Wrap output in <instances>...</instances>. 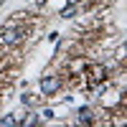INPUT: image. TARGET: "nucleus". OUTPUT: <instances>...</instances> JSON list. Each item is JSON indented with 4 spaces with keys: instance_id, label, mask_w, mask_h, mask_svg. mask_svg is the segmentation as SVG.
I'll use <instances>...</instances> for the list:
<instances>
[{
    "instance_id": "1",
    "label": "nucleus",
    "mask_w": 127,
    "mask_h": 127,
    "mask_svg": "<svg viewBox=\"0 0 127 127\" xmlns=\"http://www.w3.org/2000/svg\"><path fill=\"white\" fill-rule=\"evenodd\" d=\"M20 38H23V31H20L15 23H8L3 31H0V41H3V43H8V46L20 43Z\"/></svg>"
},
{
    "instance_id": "3",
    "label": "nucleus",
    "mask_w": 127,
    "mask_h": 127,
    "mask_svg": "<svg viewBox=\"0 0 127 127\" xmlns=\"http://www.w3.org/2000/svg\"><path fill=\"white\" fill-rule=\"evenodd\" d=\"M89 74H92V84H99L104 76H107V69H104L102 64H94V66L89 69Z\"/></svg>"
},
{
    "instance_id": "8",
    "label": "nucleus",
    "mask_w": 127,
    "mask_h": 127,
    "mask_svg": "<svg viewBox=\"0 0 127 127\" xmlns=\"http://www.w3.org/2000/svg\"><path fill=\"white\" fill-rule=\"evenodd\" d=\"M69 3H71V5H74V3H79V0H69Z\"/></svg>"
},
{
    "instance_id": "4",
    "label": "nucleus",
    "mask_w": 127,
    "mask_h": 127,
    "mask_svg": "<svg viewBox=\"0 0 127 127\" xmlns=\"http://www.w3.org/2000/svg\"><path fill=\"white\" fill-rule=\"evenodd\" d=\"M41 120H38V114H33V112H28V114H23V117H18V125H26V127H33V125H38Z\"/></svg>"
},
{
    "instance_id": "5",
    "label": "nucleus",
    "mask_w": 127,
    "mask_h": 127,
    "mask_svg": "<svg viewBox=\"0 0 127 127\" xmlns=\"http://www.w3.org/2000/svg\"><path fill=\"white\" fill-rule=\"evenodd\" d=\"M76 122H79V125H89V122H92V109H89V107H81V109L76 112Z\"/></svg>"
},
{
    "instance_id": "2",
    "label": "nucleus",
    "mask_w": 127,
    "mask_h": 127,
    "mask_svg": "<svg viewBox=\"0 0 127 127\" xmlns=\"http://www.w3.org/2000/svg\"><path fill=\"white\" fill-rule=\"evenodd\" d=\"M59 89H61V76H43L41 79V92H43L46 97L56 94Z\"/></svg>"
},
{
    "instance_id": "6",
    "label": "nucleus",
    "mask_w": 127,
    "mask_h": 127,
    "mask_svg": "<svg viewBox=\"0 0 127 127\" xmlns=\"http://www.w3.org/2000/svg\"><path fill=\"white\" fill-rule=\"evenodd\" d=\"M18 125V114H5V117H0V127H13Z\"/></svg>"
},
{
    "instance_id": "7",
    "label": "nucleus",
    "mask_w": 127,
    "mask_h": 127,
    "mask_svg": "<svg viewBox=\"0 0 127 127\" xmlns=\"http://www.w3.org/2000/svg\"><path fill=\"white\" fill-rule=\"evenodd\" d=\"M74 15H76V8H74V5H69V8L61 10V18H74Z\"/></svg>"
}]
</instances>
